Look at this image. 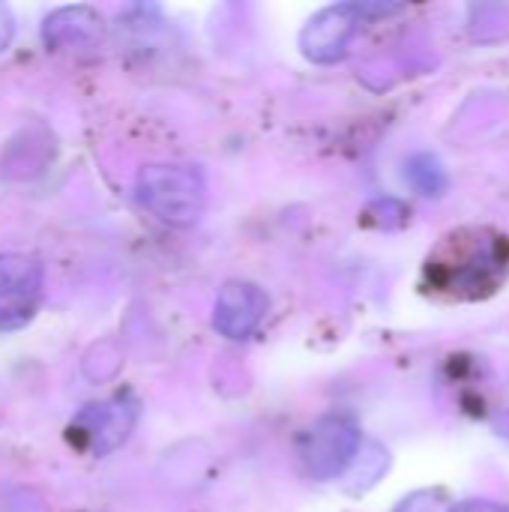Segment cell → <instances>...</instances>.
<instances>
[{
	"label": "cell",
	"instance_id": "11",
	"mask_svg": "<svg viewBox=\"0 0 509 512\" xmlns=\"http://www.w3.org/2000/svg\"><path fill=\"white\" fill-rule=\"evenodd\" d=\"M453 512H509L501 504H489V501H468V504H459Z\"/></svg>",
	"mask_w": 509,
	"mask_h": 512
},
{
	"label": "cell",
	"instance_id": "13",
	"mask_svg": "<svg viewBox=\"0 0 509 512\" xmlns=\"http://www.w3.org/2000/svg\"><path fill=\"white\" fill-rule=\"evenodd\" d=\"M498 429H501V435H507L509 438V411L501 417V420H498Z\"/></svg>",
	"mask_w": 509,
	"mask_h": 512
},
{
	"label": "cell",
	"instance_id": "1",
	"mask_svg": "<svg viewBox=\"0 0 509 512\" xmlns=\"http://www.w3.org/2000/svg\"><path fill=\"white\" fill-rule=\"evenodd\" d=\"M509 270V240L489 228H462L444 237L429 261V282L456 300H480L498 291Z\"/></svg>",
	"mask_w": 509,
	"mask_h": 512
},
{
	"label": "cell",
	"instance_id": "10",
	"mask_svg": "<svg viewBox=\"0 0 509 512\" xmlns=\"http://www.w3.org/2000/svg\"><path fill=\"white\" fill-rule=\"evenodd\" d=\"M396 512H453V507L444 492L426 489V492H414L411 498H405Z\"/></svg>",
	"mask_w": 509,
	"mask_h": 512
},
{
	"label": "cell",
	"instance_id": "7",
	"mask_svg": "<svg viewBox=\"0 0 509 512\" xmlns=\"http://www.w3.org/2000/svg\"><path fill=\"white\" fill-rule=\"evenodd\" d=\"M45 42L60 48H93L102 39V18L90 6H66L45 18Z\"/></svg>",
	"mask_w": 509,
	"mask_h": 512
},
{
	"label": "cell",
	"instance_id": "6",
	"mask_svg": "<svg viewBox=\"0 0 509 512\" xmlns=\"http://www.w3.org/2000/svg\"><path fill=\"white\" fill-rule=\"evenodd\" d=\"M270 309L267 294L252 282H228L213 306V327L228 339H246Z\"/></svg>",
	"mask_w": 509,
	"mask_h": 512
},
{
	"label": "cell",
	"instance_id": "3",
	"mask_svg": "<svg viewBox=\"0 0 509 512\" xmlns=\"http://www.w3.org/2000/svg\"><path fill=\"white\" fill-rule=\"evenodd\" d=\"M360 450V432L348 417L318 420L300 441V459L315 480L339 477Z\"/></svg>",
	"mask_w": 509,
	"mask_h": 512
},
{
	"label": "cell",
	"instance_id": "2",
	"mask_svg": "<svg viewBox=\"0 0 509 512\" xmlns=\"http://www.w3.org/2000/svg\"><path fill=\"white\" fill-rule=\"evenodd\" d=\"M141 204L168 225L186 228L204 216L207 183L189 165H147L135 180Z\"/></svg>",
	"mask_w": 509,
	"mask_h": 512
},
{
	"label": "cell",
	"instance_id": "8",
	"mask_svg": "<svg viewBox=\"0 0 509 512\" xmlns=\"http://www.w3.org/2000/svg\"><path fill=\"white\" fill-rule=\"evenodd\" d=\"M132 423H135V408L126 405L123 399L108 402V405H90L78 417V426L93 438V444H96L99 453L114 450L129 435Z\"/></svg>",
	"mask_w": 509,
	"mask_h": 512
},
{
	"label": "cell",
	"instance_id": "12",
	"mask_svg": "<svg viewBox=\"0 0 509 512\" xmlns=\"http://www.w3.org/2000/svg\"><path fill=\"white\" fill-rule=\"evenodd\" d=\"M12 39V15L6 6H0V48H6Z\"/></svg>",
	"mask_w": 509,
	"mask_h": 512
},
{
	"label": "cell",
	"instance_id": "5",
	"mask_svg": "<svg viewBox=\"0 0 509 512\" xmlns=\"http://www.w3.org/2000/svg\"><path fill=\"white\" fill-rule=\"evenodd\" d=\"M360 15V3H339L321 9L300 33L303 54L315 63H336L339 57H345L348 42L357 33Z\"/></svg>",
	"mask_w": 509,
	"mask_h": 512
},
{
	"label": "cell",
	"instance_id": "9",
	"mask_svg": "<svg viewBox=\"0 0 509 512\" xmlns=\"http://www.w3.org/2000/svg\"><path fill=\"white\" fill-rule=\"evenodd\" d=\"M408 180L414 189H420L423 195H441L444 186H447V174L441 168V162L429 153L423 156H414L408 162Z\"/></svg>",
	"mask_w": 509,
	"mask_h": 512
},
{
	"label": "cell",
	"instance_id": "4",
	"mask_svg": "<svg viewBox=\"0 0 509 512\" xmlns=\"http://www.w3.org/2000/svg\"><path fill=\"white\" fill-rule=\"evenodd\" d=\"M42 264L33 255H0V333L21 330L42 300Z\"/></svg>",
	"mask_w": 509,
	"mask_h": 512
}]
</instances>
